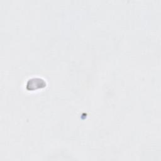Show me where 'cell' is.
I'll list each match as a JSON object with an SVG mask.
<instances>
[{
    "mask_svg": "<svg viewBox=\"0 0 161 161\" xmlns=\"http://www.w3.org/2000/svg\"><path fill=\"white\" fill-rule=\"evenodd\" d=\"M46 86L45 82L40 78H31L26 84V88L29 91H35Z\"/></svg>",
    "mask_w": 161,
    "mask_h": 161,
    "instance_id": "1",
    "label": "cell"
}]
</instances>
